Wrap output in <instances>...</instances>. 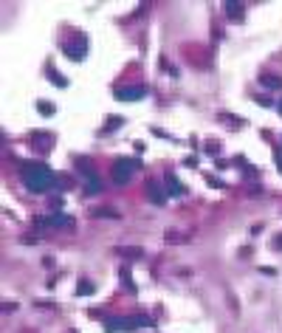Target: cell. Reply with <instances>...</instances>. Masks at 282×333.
I'll return each mask as SVG.
<instances>
[{"label": "cell", "instance_id": "1", "mask_svg": "<svg viewBox=\"0 0 282 333\" xmlns=\"http://www.w3.org/2000/svg\"><path fill=\"white\" fill-rule=\"evenodd\" d=\"M23 184L28 186L31 192H45V189H51L56 184V175L40 164V161H34V164H26L23 167Z\"/></svg>", "mask_w": 282, "mask_h": 333}, {"label": "cell", "instance_id": "2", "mask_svg": "<svg viewBox=\"0 0 282 333\" xmlns=\"http://www.w3.org/2000/svg\"><path fill=\"white\" fill-rule=\"evenodd\" d=\"M141 328H153L150 316H113L104 322V331L110 333H127V331H141Z\"/></svg>", "mask_w": 282, "mask_h": 333}, {"label": "cell", "instance_id": "3", "mask_svg": "<svg viewBox=\"0 0 282 333\" xmlns=\"http://www.w3.org/2000/svg\"><path fill=\"white\" fill-rule=\"evenodd\" d=\"M138 170V161L133 158H119L116 164H113V181L116 184H127L130 181V175Z\"/></svg>", "mask_w": 282, "mask_h": 333}, {"label": "cell", "instance_id": "4", "mask_svg": "<svg viewBox=\"0 0 282 333\" xmlns=\"http://www.w3.org/2000/svg\"><path fill=\"white\" fill-rule=\"evenodd\" d=\"M65 54L74 59H85V54H88V43H85V37H77V43H65Z\"/></svg>", "mask_w": 282, "mask_h": 333}, {"label": "cell", "instance_id": "5", "mask_svg": "<svg viewBox=\"0 0 282 333\" xmlns=\"http://www.w3.org/2000/svg\"><path fill=\"white\" fill-rule=\"evenodd\" d=\"M147 93L144 85H130V88H116V96L124 99V102H133V99H141Z\"/></svg>", "mask_w": 282, "mask_h": 333}, {"label": "cell", "instance_id": "6", "mask_svg": "<svg viewBox=\"0 0 282 333\" xmlns=\"http://www.w3.org/2000/svg\"><path fill=\"white\" fill-rule=\"evenodd\" d=\"M167 184L169 189H172V195H186V189H183V184H180L175 175H167Z\"/></svg>", "mask_w": 282, "mask_h": 333}, {"label": "cell", "instance_id": "7", "mask_svg": "<svg viewBox=\"0 0 282 333\" xmlns=\"http://www.w3.org/2000/svg\"><path fill=\"white\" fill-rule=\"evenodd\" d=\"M147 189H150V198H153V204H164V195H161V189H158L155 181H150V186H147Z\"/></svg>", "mask_w": 282, "mask_h": 333}, {"label": "cell", "instance_id": "8", "mask_svg": "<svg viewBox=\"0 0 282 333\" xmlns=\"http://www.w3.org/2000/svg\"><path fill=\"white\" fill-rule=\"evenodd\" d=\"M259 82H262V88H268V91H277V88L282 85V82L277 79V77H262Z\"/></svg>", "mask_w": 282, "mask_h": 333}, {"label": "cell", "instance_id": "9", "mask_svg": "<svg viewBox=\"0 0 282 333\" xmlns=\"http://www.w3.org/2000/svg\"><path fill=\"white\" fill-rule=\"evenodd\" d=\"M226 12L234 14L237 20H240V17H243V14H240V12H243V6H240V3H226Z\"/></svg>", "mask_w": 282, "mask_h": 333}, {"label": "cell", "instance_id": "10", "mask_svg": "<svg viewBox=\"0 0 282 333\" xmlns=\"http://www.w3.org/2000/svg\"><path fill=\"white\" fill-rule=\"evenodd\" d=\"M79 294H82V297H88V294H93V282H88V280H82V282H79Z\"/></svg>", "mask_w": 282, "mask_h": 333}, {"label": "cell", "instance_id": "11", "mask_svg": "<svg viewBox=\"0 0 282 333\" xmlns=\"http://www.w3.org/2000/svg\"><path fill=\"white\" fill-rule=\"evenodd\" d=\"M93 218H119L116 212H110V209H96L93 212Z\"/></svg>", "mask_w": 282, "mask_h": 333}, {"label": "cell", "instance_id": "12", "mask_svg": "<svg viewBox=\"0 0 282 333\" xmlns=\"http://www.w3.org/2000/svg\"><path fill=\"white\" fill-rule=\"evenodd\" d=\"M122 254H127V257H141V249H122Z\"/></svg>", "mask_w": 282, "mask_h": 333}, {"label": "cell", "instance_id": "13", "mask_svg": "<svg viewBox=\"0 0 282 333\" xmlns=\"http://www.w3.org/2000/svg\"><path fill=\"white\" fill-rule=\"evenodd\" d=\"M40 113L48 116V113H54V107H48V102H40Z\"/></svg>", "mask_w": 282, "mask_h": 333}, {"label": "cell", "instance_id": "14", "mask_svg": "<svg viewBox=\"0 0 282 333\" xmlns=\"http://www.w3.org/2000/svg\"><path fill=\"white\" fill-rule=\"evenodd\" d=\"M274 161L280 164V170H282V150H277V153H274Z\"/></svg>", "mask_w": 282, "mask_h": 333}, {"label": "cell", "instance_id": "15", "mask_svg": "<svg viewBox=\"0 0 282 333\" xmlns=\"http://www.w3.org/2000/svg\"><path fill=\"white\" fill-rule=\"evenodd\" d=\"M277 249H282V237H280V240H277Z\"/></svg>", "mask_w": 282, "mask_h": 333}, {"label": "cell", "instance_id": "16", "mask_svg": "<svg viewBox=\"0 0 282 333\" xmlns=\"http://www.w3.org/2000/svg\"><path fill=\"white\" fill-rule=\"evenodd\" d=\"M280 110H282V102H280Z\"/></svg>", "mask_w": 282, "mask_h": 333}]
</instances>
